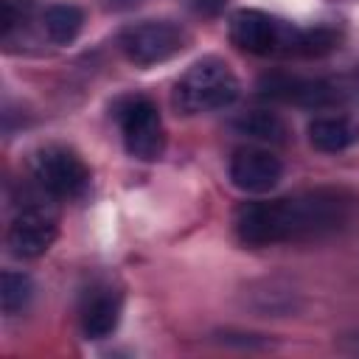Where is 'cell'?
<instances>
[{
	"label": "cell",
	"mask_w": 359,
	"mask_h": 359,
	"mask_svg": "<svg viewBox=\"0 0 359 359\" xmlns=\"http://www.w3.org/2000/svg\"><path fill=\"white\" fill-rule=\"evenodd\" d=\"M345 216L348 199L339 191L317 188L280 199L244 202L233 216V227L244 244L266 247L331 233L345 222Z\"/></svg>",
	"instance_id": "obj_1"
},
{
	"label": "cell",
	"mask_w": 359,
	"mask_h": 359,
	"mask_svg": "<svg viewBox=\"0 0 359 359\" xmlns=\"http://www.w3.org/2000/svg\"><path fill=\"white\" fill-rule=\"evenodd\" d=\"M241 93V84L227 62L219 56H205L194 62L174 84L171 104L182 115H202L230 107Z\"/></svg>",
	"instance_id": "obj_2"
},
{
	"label": "cell",
	"mask_w": 359,
	"mask_h": 359,
	"mask_svg": "<svg viewBox=\"0 0 359 359\" xmlns=\"http://www.w3.org/2000/svg\"><path fill=\"white\" fill-rule=\"evenodd\" d=\"M230 39L247 53H314V31H300L258 8H238L230 17Z\"/></svg>",
	"instance_id": "obj_3"
},
{
	"label": "cell",
	"mask_w": 359,
	"mask_h": 359,
	"mask_svg": "<svg viewBox=\"0 0 359 359\" xmlns=\"http://www.w3.org/2000/svg\"><path fill=\"white\" fill-rule=\"evenodd\" d=\"M185 45H188V31L174 20H140L126 25L118 36L121 53L137 67L168 62L177 53H182Z\"/></svg>",
	"instance_id": "obj_4"
},
{
	"label": "cell",
	"mask_w": 359,
	"mask_h": 359,
	"mask_svg": "<svg viewBox=\"0 0 359 359\" xmlns=\"http://www.w3.org/2000/svg\"><path fill=\"white\" fill-rule=\"evenodd\" d=\"M31 171L39 188L56 199H76L90 185V168L84 165V160L73 149L59 143L36 149L31 157Z\"/></svg>",
	"instance_id": "obj_5"
},
{
	"label": "cell",
	"mask_w": 359,
	"mask_h": 359,
	"mask_svg": "<svg viewBox=\"0 0 359 359\" xmlns=\"http://www.w3.org/2000/svg\"><path fill=\"white\" fill-rule=\"evenodd\" d=\"M121 137L129 157L151 163L160 160L165 151V126L160 118V109L149 98H129L118 109Z\"/></svg>",
	"instance_id": "obj_6"
},
{
	"label": "cell",
	"mask_w": 359,
	"mask_h": 359,
	"mask_svg": "<svg viewBox=\"0 0 359 359\" xmlns=\"http://www.w3.org/2000/svg\"><path fill=\"white\" fill-rule=\"evenodd\" d=\"M56 236H59L56 210H50L48 205H25L14 213L6 230V244L17 258H39L50 250Z\"/></svg>",
	"instance_id": "obj_7"
},
{
	"label": "cell",
	"mask_w": 359,
	"mask_h": 359,
	"mask_svg": "<svg viewBox=\"0 0 359 359\" xmlns=\"http://www.w3.org/2000/svg\"><path fill=\"white\" fill-rule=\"evenodd\" d=\"M227 174L230 182L244 194H269L283 180V163L269 149L241 146L233 151Z\"/></svg>",
	"instance_id": "obj_8"
},
{
	"label": "cell",
	"mask_w": 359,
	"mask_h": 359,
	"mask_svg": "<svg viewBox=\"0 0 359 359\" xmlns=\"http://www.w3.org/2000/svg\"><path fill=\"white\" fill-rule=\"evenodd\" d=\"M261 95L278 98L286 104H300V107H325L339 98L337 87L323 79H300L289 73H266L258 81Z\"/></svg>",
	"instance_id": "obj_9"
},
{
	"label": "cell",
	"mask_w": 359,
	"mask_h": 359,
	"mask_svg": "<svg viewBox=\"0 0 359 359\" xmlns=\"http://www.w3.org/2000/svg\"><path fill=\"white\" fill-rule=\"evenodd\" d=\"M121 311H123V300H121V294L115 289L101 286V289L87 292L84 303H81V314H79L81 334L87 339L109 337L121 323Z\"/></svg>",
	"instance_id": "obj_10"
},
{
	"label": "cell",
	"mask_w": 359,
	"mask_h": 359,
	"mask_svg": "<svg viewBox=\"0 0 359 359\" xmlns=\"http://www.w3.org/2000/svg\"><path fill=\"white\" fill-rule=\"evenodd\" d=\"M309 143L317 151L337 154L359 143V121L351 115H320L309 123Z\"/></svg>",
	"instance_id": "obj_11"
},
{
	"label": "cell",
	"mask_w": 359,
	"mask_h": 359,
	"mask_svg": "<svg viewBox=\"0 0 359 359\" xmlns=\"http://www.w3.org/2000/svg\"><path fill=\"white\" fill-rule=\"evenodd\" d=\"M233 129L244 137H252V140H264V143H283L289 137V126L280 115L275 112H266V109H252V112H244L233 121Z\"/></svg>",
	"instance_id": "obj_12"
},
{
	"label": "cell",
	"mask_w": 359,
	"mask_h": 359,
	"mask_svg": "<svg viewBox=\"0 0 359 359\" xmlns=\"http://www.w3.org/2000/svg\"><path fill=\"white\" fill-rule=\"evenodd\" d=\"M42 22H45V34L56 45H70L84 28V11L73 3H53L45 8Z\"/></svg>",
	"instance_id": "obj_13"
},
{
	"label": "cell",
	"mask_w": 359,
	"mask_h": 359,
	"mask_svg": "<svg viewBox=\"0 0 359 359\" xmlns=\"http://www.w3.org/2000/svg\"><path fill=\"white\" fill-rule=\"evenodd\" d=\"M34 297V280L25 275V272H17V269H6L0 275V306H3V314H17L22 311Z\"/></svg>",
	"instance_id": "obj_14"
},
{
	"label": "cell",
	"mask_w": 359,
	"mask_h": 359,
	"mask_svg": "<svg viewBox=\"0 0 359 359\" xmlns=\"http://www.w3.org/2000/svg\"><path fill=\"white\" fill-rule=\"evenodd\" d=\"M339 348L348 351V353H359V334H345L339 339Z\"/></svg>",
	"instance_id": "obj_15"
},
{
	"label": "cell",
	"mask_w": 359,
	"mask_h": 359,
	"mask_svg": "<svg viewBox=\"0 0 359 359\" xmlns=\"http://www.w3.org/2000/svg\"><path fill=\"white\" fill-rule=\"evenodd\" d=\"M356 93H359V87H356Z\"/></svg>",
	"instance_id": "obj_16"
}]
</instances>
